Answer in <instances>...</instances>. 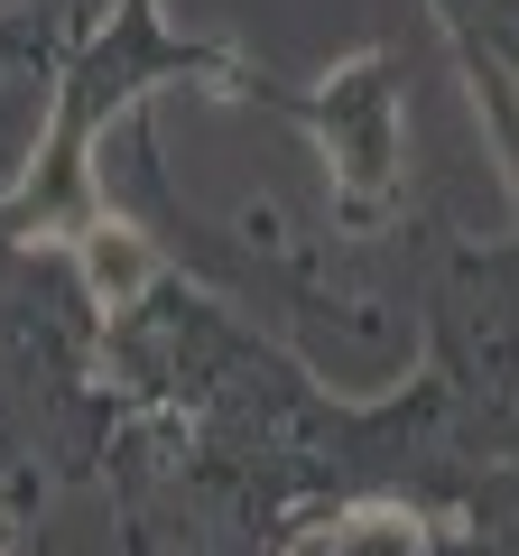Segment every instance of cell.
Here are the masks:
<instances>
[{"instance_id": "cell-1", "label": "cell", "mask_w": 519, "mask_h": 556, "mask_svg": "<svg viewBox=\"0 0 519 556\" xmlns=\"http://www.w3.org/2000/svg\"><path fill=\"white\" fill-rule=\"evenodd\" d=\"M288 556H436V538H427L418 510L362 501V510H343V519H325V529H306Z\"/></svg>"}, {"instance_id": "cell-2", "label": "cell", "mask_w": 519, "mask_h": 556, "mask_svg": "<svg viewBox=\"0 0 519 556\" xmlns=\"http://www.w3.org/2000/svg\"><path fill=\"white\" fill-rule=\"evenodd\" d=\"M159 278V260H149L140 232H121V223H102V232H84V288H93V306H140V288Z\"/></svg>"}]
</instances>
